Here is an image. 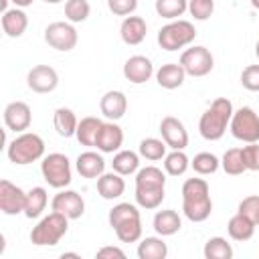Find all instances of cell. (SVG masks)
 Instances as JSON below:
<instances>
[{"mask_svg":"<svg viewBox=\"0 0 259 259\" xmlns=\"http://www.w3.org/2000/svg\"><path fill=\"white\" fill-rule=\"evenodd\" d=\"M146 34H148V24H146V20L142 16H134L132 14V16L123 18V22L119 26V36H121V40L125 45L136 47L146 38Z\"/></svg>","mask_w":259,"mask_h":259,"instance_id":"cell-21","label":"cell"},{"mask_svg":"<svg viewBox=\"0 0 259 259\" xmlns=\"http://www.w3.org/2000/svg\"><path fill=\"white\" fill-rule=\"evenodd\" d=\"M255 55H257V59H259V40H257V45H255Z\"/></svg>","mask_w":259,"mask_h":259,"instance_id":"cell-49","label":"cell"},{"mask_svg":"<svg viewBox=\"0 0 259 259\" xmlns=\"http://www.w3.org/2000/svg\"><path fill=\"white\" fill-rule=\"evenodd\" d=\"M97 257H99V259H113V257L123 259L125 253H123V249H119V247H111V245H107V247H101V249L97 251Z\"/></svg>","mask_w":259,"mask_h":259,"instance_id":"cell-44","label":"cell"},{"mask_svg":"<svg viewBox=\"0 0 259 259\" xmlns=\"http://www.w3.org/2000/svg\"><path fill=\"white\" fill-rule=\"evenodd\" d=\"M152 75H156L154 65H152V61H150L148 57H144V55H134V57H130V59L123 63V77H125L130 83H134V85H142V83L150 81Z\"/></svg>","mask_w":259,"mask_h":259,"instance_id":"cell-17","label":"cell"},{"mask_svg":"<svg viewBox=\"0 0 259 259\" xmlns=\"http://www.w3.org/2000/svg\"><path fill=\"white\" fill-rule=\"evenodd\" d=\"M178 63L182 65V69L186 71V75H190V77H204V75H208L212 71L214 57H212V53L206 47L194 45V47L186 49L180 55V61Z\"/></svg>","mask_w":259,"mask_h":259,"instance_id":"cell-10","label":"cell"},{"mask_svg":"<svg viewBox=\"0 0 259 259\" xmlns=\"http://www.w3.org/2000/svg\"><path fill=\"white\" fill-rule=\"evenodd\" d=\"M152 225H154V231L160 237H170V235H176L180 231L182 219L174 208H164V210H158L154 214Z\"/></svg>","mask_w":259,"mask_h":259,"instance_id":"cell-24","label":"cell"},{"mask_svg":"<svg viewBox=\"0 0 259 259\" xmlns=\"http://www.w3.org/2000/svg\"><path fill=\"white\" fill-rule=\"evenodd\" d=\"M255 223L251 221V219H247L245 214H241V212H237V214H233L231 219H229V223H227V233H229V237L233 239V241H249L251 237H253V233H255Z\"/></svg>","mask_w":259,"mask_h":259,"instance_id":"cell-27","label":"cell"},{"mask_svg":"<svg viewBox=\"0 0 259 259\" xmlns=\"http://www.w3.org/2000/svg\"><path fill=\"white\" fill-rule=\"evenodd\" d=\"M168 255V245L164 239L158 237H146L138 245V257L140 259H164Z\"/></svg>","mask_w":259,"mask_h":259,"instance_id":"cell-30","label":"cell"},{"mask_svg":"<svg viewBox=\"0 0 259 259\" xmlns=\"http://www.w3.org/2000/svg\"><path fill=\"white\" fill-rule=\"evenodd\" d=\"M156 14L166 20H176L188 10V0H156Z\"/></svg>","mask_w":259,"mask_h":259,"instance_id":"cell-35","label":"cell"},{"mask_svg":"<svg viewBox=\"0 0 259 259\" xmlns=\"http://www.w3.org/2000/svg\"><path fill=\"white\" fill-rule=\"evenodd\" d=\"M219 166H221V160H219L214 154H210V152H198V154L190 160V168H192L196 174H200V176L214 174V172L219 170Z\"/></svg>","mask_w":259,"mask_h":259,"instance_id":"cell-36","label":"cell"},{"mask_svg":"<svg viewBox=\"0 0 259 259\" xmlns=\"http://www.w3.org/2000/svg\"><path fill=\"white\" fill-rule=\"evenodd\" d=\"M53 125H55L57 134L61 138H73L77 134L79 119H77V115H75L73 109H69V107H57L55 113H53Z\"/></svg>","mask_w":259,"mask_h":259,"instance_id":"cell-26","label":"cell"},{"mask_svg":"<svg viewBox=\"0 0 259 259\" xmlns=\"http://www.w3.org/2000/svg\"><path fill=\"white\" fill-rule=\"evenodd\" d=\"M26 85L34 93H51L59 85V75L51 65H36L26 73Z\"/></svg>","mask_w":259,"mask_h":259,"instance_id":"cell-14","label":"cell"},{"mask_svg":"<svg viewBox=\"0 0 259 259\" xmlns=\"http://www.w3.org/2000/svg\"><path fill=\"white\" fill-rule=\"evenodd\" d=\"M136 204L154 210L166 196V174L158 166H146L136 172Z\"/></svg>","mask_w":259,"mask_h":259,"instance_id":"cell-1","label":"cell"},{"mask_svg":"<svg viewBox=\"0 0 259 259\" xmlns=\"http://www.w3.org/2000/svg\"><path fill=\"white\" fill-rule=\"evenodd\" d=\"M166 142L160 140V138H144L140 142V148H138V154L150 162H158V160H164L166 156Z\"/></svg>","mask_w":259,"mask_h":259,"instance_id":"cell-32","label":"cell"},{"mask_svg":"<svg viewBox=\"0 0 259 259\" xmlns=\"http://www.w3.org/2000/svg\"><path fill=\"white\" fill-rule=\"evenodd\" d=\"M51 208L65 214L69 221H75V219H81L83 212H85V200L83 196L77 192V190H67V188H61L53 200H51Z\"/></svg>","mask_w":259,"mask_h":259,"instance_id":"cell-12","label":"cell"},{"mask_svg":"<svg viewBox=\"0 0 259 259\" xmlns=\"http://www.w3.org/2000/svg\"><path fill=\"white\" fill-rule=\"evenodd\" d=\"M65 257H79V255H77V253H63V259H65Z\"/></svg>","mask_w":259,"mask_h":259,"instance_id":"cell-47","label":"cell"},{"mask_svg":"<svg viewBox=\"0 0 259 259\" xmlns=\"http://www.w3.org/2000/svg\"><path fill=\"white\" fill-rule=\"evenodd\" d=\"M67 231H69V219L53 210L32 227L30 243L36 247H53L67 235Z\"/></svg>","mask_w":259,"mask_h":259,"instance_id":"cell-6","label":"cell"},{"mask_svg":"<svg viewBox=\"0 0 259 259\" xmlns=\"http://www.w3.org/2000/svg\"><path fill=\"white\" fill-rule=\"evenodd\" d=\"M221 166L223 170L229 174V176H239L243 174L247 168H245V162H243V154H241V148H229L223 158H221Z\"/></svg>","mask_w":259,"mask_h":259,"instance_id":"cell-37","label":"cell"},{"mask_svg":"<svg viewBox=\"0 0 259 259\" xmlns=\"http://www.w3.org/2000/svg\"><path fill=\"white\" fill-rule=\"evenodd\" d=\"M229 130L233 134L235 140L245 142V144H253L259 142V115L255 113L253 107H239L233 111Z\"/></svg>","mask_w":259,"mask_h":259,"instance_id":"cell-9","label":"cell"},{"mask_svg":"<svg viewBox=\"0 0 259 259\" xmlns=\"http://www.w3.org/2000/svg\"><path fill=\"white\" fill-rule=\"evenodd\" d=\"M101 119L99 117H93V115H87L79 121L77 125V134L75 138L79 140L81 146H95V140H97V134L101 130Z\"/></svg>","mask_w":259,"mask_h":259,"instance_id":"cell-31","label":"cell"},{"mask_svg":"<svg viewBox=\"0 0 259 259\" xmlns=\"http://www.w3.org/2000/svg\"><path fill=\"white\" fill-rule=\"evenodd\" d=\"M241 85L247 91H259V65H249L241 73Z\"/></svg>","mask_w":259,"mask_h":259,"instance_id":"cell-42","label":"cell"},{"mask_svg":"<svg viewBox=\"0 0 259 259\" xmlns=\"http://www.w3.org/2000/svg\"><path fill=\"white\" fill-rule=\"evenodd\" d=\"M97 192L101 198L105 200H115L125 192V180L121 174H117L115 170L111 172H103L97 178Z\"/></svg>","mask_w":259,"mask_h":259,"instance_id":"cell-22","label":"cell"},{"mask_svg":"<svg viewBox=\"0 0 259 259\" xmlns=\"http://www.w3.org/2000/svg\"><path fill=\"white\" fill-rule=\"evenodd\" d=\"M49 204V194H47V188L42 186H34L26 192V206H24V217L26 219H38L45 208Z\"/></svg>","mask_w":259,"mask_h":259,"instance_id":"cell-28","label":"cell"},{"mask_svg":"<svg viewBox=\"0 0 259 259\" xmlns=\"http://www.w3.org/2000/svg\"><path fill=\"white\" fill-rule=\"evenodd\" d=\"M233 103L227 97H217L200 115L198 119V132L206 142H217L225 136L231 117H233Z\"/></svg>","mask_w":259,"mask_h":259,"instance_id":"cell-3","label":"cell"},{"mask_svg":"<svg viewBox=\"0 0 259 259\" xmlns=\"http://www.w3.org/2000/svg\"><path fill=\"white\" fill-rule=\"evenodd\" d=\"M237 212L245 214V217H247V219H251L255 225H259V194L245 196V198L239 202Z\"/></svg>","mask_w":259,"mask_h":259,"instance_id":"cell-40","label":"cell"},{"mask_svg":"<svg viewBox=\"0 0 259 259\" xmlns=\"http://www.w3.org/2000/svg\"><path fill=\"white\" fill-rule=\"evenodd\" d=\"M75 168L83 178H95L97 180L105 172V160H103L101 154H97L93 150H87V152H81L77 156Z\"/></svg>","mask_w":259,"mask_h":259,"instance_id":"cell-20","label":"cell"},{"mask_svg":"<svg viewBox=\"0 0 259 259\" xmlns=\"http://www.w3.org/2000/svg\"><path fill=\"white\" fill-rule=\"evenodd\" d=\"M190 168V160L182 150H172L164 156V172L170 176H182Z\"/></svg>","mask_w":259,"mask_h":259,"instance_id":"cell-34","label":"cell"},{"mask_svg":"<svg viewBox=\"0 0 259 259\" xmlns=\"http://www.w3.org/2000/svg\"><path fill=\"white\" fill-rule=\"evenodd\" d=\"M121 144H123V130L111 119L103 121L95 140V148L101 154H113V152H119Z\"/></svg>","mask_w":259,"mask_h":259,"instance_id":"cell-18","label":"cell"},{"mask_svg":"<svg viewBox=\"0 0 259 259\" xmlns=\"http://www.w3.org/2000/svg\"><path fill=\"white\" fill-rule=\"evenodd\" d=\"M40 174L47 180V184L53 186V188H57V190L67 188L71 184V180H73L71 162L61 152H53V154H49V156L42 158V162H40Z\"/></svg>","mask_w":259,"mask_h":259,"instance_id":"cell-8","label":"cell"},{"mask_svg":"<svg viewBox=\"0 0 259 259\" xmlns=\"http://www.w3.org/2000/svg\"><path fill=\"white\" fill-rule=\"evenodd\" d=\"M91 6L87 0H67L65 2V16L69 22H85L89 18Z\"/></svg>","mask_w":259,"mask_h":259,"instance_id":"cell-38","label":"cell"},{"mask_svg":"<svg viewBox=\"0 0 259 259\" xmlns=\"http://www.w3.org/2000/svg\"><path fill=\"white\" fill-rule=\"evenodd\" d=\"M186 79V71L180 63H166L156 71V81L162 89H178Z\"/></svg>","mask_w":259,"mask_h":259,"instance_id":"cell-25","label":"cell"},{"mask_svg":"<svg viewBox=\"0 0 259 259\" xmlns=\"http://www.w3.org/2000/svg\"><path fill=\"white\" fill-rule=\"evenodd\" d=\"M47 4H59V2H63V0H45Z\"/></svg>","mask_w":259,"mask_h":259,"instance_id":"cell-48","label":"cell"},{"mask_svg":"<svg viewBox=\"0 0 259 259\" xmlns=\"http://www.w3.org/2000/svg\"><path fill=\"white\" fill-rule=\"evenodd\" d=\"M26 206V192L12 184L10 180H0V210L8 217L24 212Z\"/></svg>","mask_w":259,"mask_h":259,"instance_id":"cell-13","label":"cell"},{"mask_svg":"<svg viewBox=\"0 0 259 259\" xmlns=\"http://www.w3.org/2000/svg\"><path fill=\"white\" fill-rule=\"evenodd\" d=\"M111 168L121 176L136 174L140 170V154H136L132 150H119V152H115V156L111 160Z\"/></svg>","mask_w":259,"mask_h":259,"instance_id":"cell-29","label":"cell"},{"mask_svg":"<svg viewBox=\"0 0 259 259\" xmlns=\"http://www.w3.org/2000/svg\"><path fill=\"white\" fill-rule=\"evenodd\" d=\"M32 123V111L30 105L24 101H10L4 107V125L16 134H22Z\"/></svg>","mask_w":259,"mask_h":259,"instance_id":"cell-16","label":"cell"},{"mask_svg":"<svg viewBox=\"0 0 259 259\" xmlns=\"http://www.w3.org/2000/svg\"><path fill=\"white\" fill-rule=\"evenodd\" d=\"M77 40H79V34H77V28L73 26V22L57 20L45 28V42L49 47H53L55 51H63V53L73 51L77 47Z\"/></svg>","mask_w":259,"mask_h":259,"instance_id":"cell-11","label":"cell"},{"mask_svg":"<svg viewBox=\"0 0 259 259\" xmlns=\"http://www.w3.org/2000/svg\"><path fill=\"white\" fill-rule=\"evenodd\" d=\"M107 8L115 16H132L138 8V0H107Z\"/></svg>","mask_w":259,"mask_h":259,"instance_id":"cell-43","label":"cell"},{"mask_svg":"<svg viewBox=\"0 0 259 259\" xmlns=\"http://www.w3.org/2000/svg\"><path fill=\"white\" fill-rule=\"evenodd\" d=\"M206 259H231L233 257V247L225 237H210L204 243L202 249Z\"/></svg>","mask_w":259,"mask_h":259,"instance_id":"cell-33","label":"cell"},{"mask_svg":"<svg viewBox=\"0 0 259 259\" xmlns=\"http://www.w3.org/2000/svg\"><path fill=\"white\" fill-rule=\"evenodd\" d=\"M182 212L192 223H204L210 217L212 200L204 178H188L182 184Z\"/></svg>","mask_w":259,"mask_h":259,"instance_id":"cell-2","label":"cell"},{"mask_svg":"<svg viewBox=\"0 0 259 259\" xmlns=\"http://www.w3.org/2000/svg\"><path fill=\"white\" fill-rule=\"evenodd\" d=\"M160 136L166 142L168 148L172 150H184L188 146V132L184 127V123L174 117V115H166L160 121Z\"/></svg>","mask_w":259,"mask_h":259,"instance_id":"cell-15","label":"cell"},{"mask_svg":"<svg viewBox=\"0 0 259 259\" xmlns=\"http://www.w3.org/2000/svg\"><path fill=\"white\" fill-rule=\"evenodd\" d=\"M188 12L194 20H208L214 12V0H188Z\"/></svg>","mask_w":259,"mask_h":259,"instance_id":"cell-39","label":"cell"},{"mask_svg":"<svg viewBox=\"0 0 259 259\" xmlns=\"http://www.w3.org/2000/svg\"><path fill=\"white\" fill-rule=\"evenodd\" d=\"M99 109L111 121L121 119L125 115V111H127V97H125V93L117 91V89H111V91L103 93V97L99 101Z\"/></svg>","mask_w":259,"mask_h":259,"instance_id":"cell-19","label":"cell"},{"mask_svg":"<svg viewBox=\"0 0 259 259\" xmlns=\"http://www.w3.org/2000/svg\"><path fill=\"white\" fill-rule=\"evenodd\" d=\"M109 227L121 243H136L142 239V217L136 204L119 202L109 210Z\"/></svg>","mask_w":259,"mask_h":259,"instance_id":"cell-4","label":"cell"},{"mask_svg":"<svg viewBox=\"0 0 259 259\" xmlns=\"http://www.w3.org/2000/svg\"><path fill=\"white\" fill-rule=\"evenodd\" d=\"M10 2H14V6H18V8H26V6H30L34 0H10Z\"/></svg>","mask_w":259,"mask_h":259,"instance_id":"cell-45","label":"cell"},{"mask_svg":"<svg viewBox=\"0 0 259 259\" xmlns=\"http://www.w3.org/2000/svg\"><path fill=\"white\" fill-rule=\"evenodd\" d=\"M251 6H253L255 10H259V0H251Z\"/></svg>","mask_w":259,"mask_h":259,"instance_id":"cell-46","label":"cell"},{"mask_svg":"<svg viewBox=\"0 0 259 259\" xmlns=\"http://www.w3.org/2000/svg\"><path fill=\"white\" fill-rule=\"evenodd\" d=\"M241 154H243L245 168L247 170H253V172H259V142H253V144L243 146L241 148Z\"/></svg>","mask_w":259,"mask_h":259,"instance_id":"cell-41","label":"cell"},{"mask_svg":"<svg viewBox=\"0 0 259 259\" xmlns=\"http://www.w3.org/2000/svg\"><path fill=\"white\" fill-rule=\"evenodd\" d=\"M2 30L6 36L10 38H18L24 34L26 26H28V16L22 8L14 6V8H8L6 12H2Z\"/></svg>","mask_w":259,"mask_h":259,"instance_id":"cell-23","label":"cell"},{"mask_svg":"<svg viewBox=\"0 0 259 259\" xmlns=\"http://www.w3.org/2000/svg\"><path fill=\"white\" fill-rule=\"evenodd\" d=\"M6 156L16 166L32 164L45 158V140L34 132H22L8 144Z\"/></svg>","mask_w":259,"mask_h":259,"instance_id":"cell-5","label":"cell"},{"mask_svg":"<svg viewBox=\"0 0 259 259\" xmlns=\"http://www.w3.org/2000/svg\"><path fill=\"white\" fill-rule=\"evenodd\" d=\"M196 38V28L190 20H182V18H176V20H170L168 24H164L160 30H158V45L164 49V51H178V49H184L188 45H192Z\"/></svg>","mask_w":259,"mask_h":259,"instance_id":"cell-7","label":"cell"}]
</instances>
